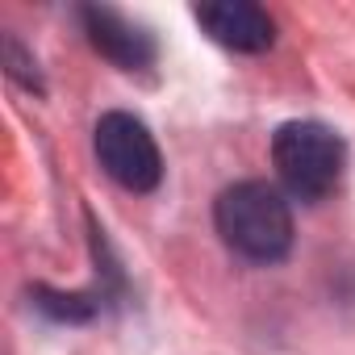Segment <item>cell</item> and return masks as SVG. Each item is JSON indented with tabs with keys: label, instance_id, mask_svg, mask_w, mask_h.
Listing matches in <instances>:
<instances>
[{
	"label": "cell",
	"instance_id": "obj_5",
	"mask_svg": "<svg viewBox=\"0 0 355 355\" xmlns=\"http://www.w3.org/2000/svg\"><path fill=\"white\" fill-rule=\"evenodd\" d=\"M197 26L226 51L239 55H259L276 42V21L268 17V9L251 5V0H214V5H197L193 9Z\"/></svg>",
	"mask_w": 355,
	"mask_h": 355
},
{
	"label": "cell",
	"instance_id": "obj_2",
	"mask_svg": "<svg viewBox=\"0 0 355 355\" xmlns=\"http://www.w3.org/2000/svg\"><path fill=\"white\" fill-rule=\"evenodd\" d=\"M272 163H276L280 184L297 201L313 205V201H322L338 189L347 146L322 121H288L272 138Z\"/></svg>",
	"mask_w": 355,
	"mask_h": 355
},
{
	"label": "cell",
	"instance_id": "obj_4",
	"mask_svg": "<svg viewBox=\"0 0 355 355\" xmlns=\"http://www.w3.org/2000/svg\"><path fill=\"white\" fill-rule=\"evenodd\" d=\"M80 26H84L88 42H92V51L105 55V59H109L113 67H121V71H146V67L155 63V55H159L155 34H150L146 26L130 21L125 13L109 9V5H88V9H80Z\"/></svg>",
	"mask_w": 355,
	"mask_h": 355
},
{
	"label": "cell",
	"instance_id": "obj_3",
	"mask_svg": "<svg viewBox=\"0 0 355 355\" xmlns=\"http://www.w3.org/2000/svg\"><path fill=\"white\" fill-rule=\"evenodd\" d=\"M96 159L125 193H155L163 180V155L155 134L134 113H105L92 134Z\"/></svg>",
	"mask_w": 355,
	"mask_h": 355
},
{
	"label": "cell",
	"instance_id": "obj_1",
	"mask_svg": "<svg viewBox=\"0 0 355 355\" xmlns=\"http://www.w3.org/2000/svg\"><path fill=\"white\" fill-rule=\"evenodd\" d=\"M214 226L222 243L251 263H280L293 247V209L280 189L263 180L230 184L214 205Z\"/></svg>",
	"mask_w": 355,
	"mask_h": 355
},
{
	"label": "cell",
	"instance_id": "obj_6",
	"mask_svg": "<svg viewBox=\"0 0 355 355\" xmlns=\"http://www.w3.org/2000/svg\"><path fill=\"white\" fill-rule=\"evenodd\" d=\"M5 63H9V76L21 84V88H30V92H42V76H38V63L21 51V42L9 34L5 38Z\"/></svg>",
	"mask_w": 355,
	"mask_h": 355
}]
</instances>
